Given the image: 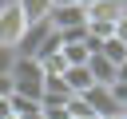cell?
I'll return each instance as SVG.
<instances>
[{
    "label": "cell",
    "instance_id": "1",
    "mask_svg": "<svg viewBox=\"0 0 127 119\" xmlns=\"http://www.w3.org/2000/svg\"><path fill=\"white\" fill-rule=\"evenodd\" d=\"M12 95H24V99H40L44 95V71L32 56H16L12 60Z\"/></svg>",
    "mask_w": 127,
    "mask_h": 119
},
{
    "label": "cell",
    "instance_id": "2",
    "mask_svg": "<svg viewBox=\"0 0 127 119\" xmlns=\"http://www.w3.org/2000/svg\"><path fill=\"white\" fill-rule=\"evenodd\" d=\"M24 28H28V20L20 16V8H16V4H4V8H0V48H12V52H16Z\"/></svg>",
    "mask_w": 127,
    "mask_h": 119
},
{
    "label": "cell",
    "instance_id": "3",
    "mask_svg": "<svg viewBox=\"0 0 127 119\" xmlns=\"http://www.w3.org/2000/svg\"><path fill=\"white\" fill-rule=\"evenodd\" d=\"M83 103H87V111L95 115V119H103V115H123V107L115 103V95H111V87H99V83H91L83 95H79Z\"/></svg>",
    "mask_w": 127,
    "mask_h": 119
},
{
    "label": "cell",
    "instance_id": "4",
    "mask_svg": "<svg viewBox=\"0 0 127 119\" xmlns=\"http://www.w3.org/2000/svg\"><path fill=\"white\" fill-rule=\"evenodd\" d=\"M48 24H52L56 32L83 28V24H87V8H83V4H56V8L48 12Z\"/></svg>",
    "mask_w": 127,
    "mask_h": 119
},
{
    "label": "cell",
    "instance_id": "5",
    "mask_svg": "<svg viewBox=\"0 0 127 119\" xmlns=\"http://www.w3.org/2000/svg\"><path fill=\"white\" fill-rule=\"evenodd\" d=\"M52 36V24L48 20H36V24H28L24 28V36H20V44H16V56H32L36 60V52L44 48V40Z\"/></svg>",
    "mask_w": 127,
    "mask_h": 119
},
{
    "label": "cell",
    "instance_id": "6",
    "mask_svg": "<svg viewBox=\"0 0 127 119\" xmlns=\"http://www.w3.org/2000/svg\"><path fill=\"white\" fill-rule=\"evenodd\" d=\"M87 75H91V83H99V87H111L115 83V63H107L99 52L87 60Z\"/></svg>",
    "mask_w": 127,
    "mask_h": 119
},
{
    "label": "cell",
    "instance_id": "7",
    "mask_svg": "<svg viewBox=\"0 0 127 119\" xmlns=\"http://www.w3.org/2000/svg\"><path fill=\"white\" fill-rule=\"evenodd\" d=\"M64 87H67V95H83L87 87H91V75H87V63H79V67H64Z\"/></svg>",
    "mask_w": 127,
    "mask_h": 119
},
{
    "label": "cell",
    "instance_id": "8",
    "mask_svg": "<svg viewBox=\"0 0 127 119\" xmlns=\"http://www.w3.org/2000/svg\"><path fill=\"white\" fill-rule=\"evenodd\" d=\"M119 16H123V4H119V0H95V4L87 8V24H91V20H99V24H115Z\"/></svg>",
    "mask_w": 127,
    "mask_h": 119
},
{
    "label": "cell",
    "instance_id": "9",
    "mask_svg": "<svg viewBox=\"0 0 127 119\" xmlns=\"http://www.w3.org/2000/svg\"><path fill=\"white\" fill-rule=\"evenodd\" d=\"M16 8H20V16H24L28 24H36V20H48L52 0H16Z\"/></svg>",
    "mask_w": 127,
    "mask_h": 119
},
{
    "label": "cell",
    "instance_id": "10",
    "mask_svg": "<svg viewBox=\"0 0 127 119\" xmlns=\"http://www.w3.org/2000/svg\"><path fill=\"white\" fill-rule=\"evenodd\" d=\"M99 56H103L107 63H115V67H119V63H127V48H123L115 36H107V40L99 44Z\"/></svg>",
    "mask_w": 127,
    "mask_h": 119
},
{
    "label": "cell",
    "instance_id": "11",
    "mask_svg": "<svg viewBox=\"0 0 127 119\" xmlns=\"http://www.w3.org/2000/svg\"><path fill=\"white\" fill-rule=\"evenodd\" d=\"M111 36H115V40H119V44L127 48V16H119V20H115V28H111Z\"/></svg>",
    "mask_w": 127,
    "mask_h": 119
},
{
    "label": "cell",
    "instance_id": "12",
    "mask_svg": "<svg viewBox=\"0 0 127 119\" xmlns=\"http://www.w3.org/2000/svg\"><path fill=\"white\" fill-rule=\"evenodd\" d=\"M12 60H16V52H12V48H0V75L12 71Z\"/></svg>",
    "mask_w": 127,
    "mask_h": 119
},
{
    "label": "cell",
    "instance_id": "13",
    "mask_svg": "<svg viewBox=\"0 0 127 119\" xmlns=\"http://www.w3.org/2000/svg\"><path fill=\"white\" fill-rule=\"evenodd\" d=\"M12 95V75H0V99Z\"/></svg>",
    "mask_w": 127,
    "mask_h": 119
},
{
    "label": "cell",
    "instance_id": "14",
    "mask_svg": "<svg viewBox=\"0 0 127 119\" xmlns=\"http://www.w3.org/2000/svg\"><path fill=\"white\" fill-rule=\"evenodd\" d=\"M56 4H79V0H52V8H56Z\"/></svg>",
    "mask_w": 127,
    "mask_h": 119
},
{
    "label": "cell",
    "instance_id": "15",
    "mask_svg": "<svg viewBox=\"0 0 127 119\" xmlns=\"http://www.w3.org/2000/svg\"><path fill=\"white\" fill-rule=\"evenodd\" d=\"M79 4H83V8H91V4H95V0H79Z\"/></svg>",
    "mask_w": 127,
    "mask_h": 119
},
{
    "label": "cell",
    "instance_id": "16",
    "mask_svg": "<svg viewBox=\"0 0 127 119\" xmlns=\"http://www.w3.org/2000/svg\"><path fill=\"white\" fill-rule=\"evenodd\" d=\"M103 119H123V115H103Z\"/></svg>",
    "mask_w": 127,
    "mask_h": 119
},
{
    "label": "cell",
    "instance_id": "17",
    "mask_svg": "<svg viewBox=\"0 0 127 119\" xmlns=\"http://www.w3.org/2000/svg\"><path fill=\"white\" fill-rule=\"evenodd\" d=\"M119 4H123V16H127V0H119Z\"/></svg>",
    "mask_w": 127,
    "mask_h": 119
},
{
    "label": "cell",
    "instance_id": "18",
    "mask_svg": "<svg viewBox=\"0 0 127 119\" xmlns=\"http://www.w3.org/2000/svg\"><path fill=\"white\" fill-rule=\"evenodd\" d=\"M4 4H16V0H4Z\"/></svg>",
    "mask_w": 127,
    "mask_h": 119
},
{
    "label": "cell",
    "instance_id": "19",
    "mask_svg": "<svg viewBox=\"0 0 127 119\" xmlns=\"http://www.w3.org/2000/svg\"><path fill=\"white\" fill-rule=\"evenodd\" d=\"M83 119H95V115H83Z\"/></svg>",
    "mask_w": 127,
    "mask_h": 119
},
{
    "label": "cell",
    "instance_id": "20",
    "mask_svg": "<svg viewBox=\"0 0 127 119\" xmlns=\"http://www.w3.org/2000/svg\"><path fill=\"white\" fill-rule=\"evenodd\" d=\"M123 119H127V111H123Z\"/></svg>",
    "mask_w": 127,
    "mask_h": 119
},
{
    "label": "cell",
    "instance_id": "21",
    "mask_svg": "<svg viewBox=\"0 0 127 119\" xmlns=\"http://www.w3.org/2000/svg\"><path fill=\"white\" fill-rule=\"evenodd\" d=\"M123 111H127V107H123Z\"/></svg>",
    "mask_w": 127,
    "mask_h": 119
}]
</instances>
